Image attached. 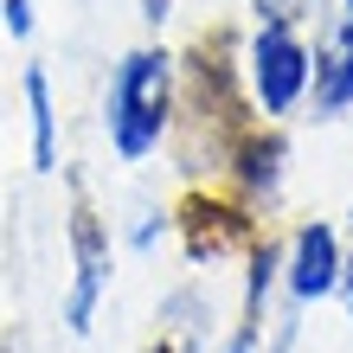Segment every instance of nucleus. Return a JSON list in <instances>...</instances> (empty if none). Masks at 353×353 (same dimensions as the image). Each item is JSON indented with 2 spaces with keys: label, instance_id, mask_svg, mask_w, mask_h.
<instances>
[{
  "label": "nucleus",
  "instance_id": "nucleus-6",
  "mask_svg": "<svg viewBox=\"0 0 353 353\" xmlns=\"http://www.w3.org/2000/svg\"><path fill=\"white\" fill-rule=\"evenodd\" d=\"M26 110H32V168L52 174L58 129H52V84H46V71H39V65H26Z\"/></svg>",
  "mask_w": 353,
  "mask_h": 353
},
{
  "label": "nucleus",
  "instance_id": "nucleus-7",
  "mask_svg": "<svg viewBox=\"0 0 353 353\" xmlns=\"http://www.w3.org/2000/svg\"><path fill=\"white\" fill-rule=\"evenodd\" d=\"M251 13H257V19H283V26H296V19L315 13V0H251Z\"/></svg>",
  "mask_w": 353,
  "mask_h": 353
},
{
  "label": "nucleus",
  "instance_id": "nucleus-5",
  "mask_svg": "<svg viewBox=\"0 0 353 353\" xmlns=\"http://www.w3.org/2000/svg\"><path fill=\"white\" fill-rule=\"evenodd\" d=\"M103 276H110V263H103V238H97V225H77V289H71V302H65L71 334H84V327H90L97 296H103Z\"/></svg>",
  "mask_w": 353,
  "mask_h": 353
},
{
  "label": "nucleus",
  "instance_id": "nucleus-8",
  "mask_svg": "<svg viewBox=\"0 0 353 353\" xmlns=\"http://www.w3.org/2000/svg\"><path fill=\"white\" fill-rule=\"evenodd\" d=\"M0 13H7V32H13V39L32 32V0H0Z\"/></svg>",
  "mask_w": 353,
  "mask_h": 353
},
{
  "label": "nucleus",
  "instance_id": "nucleus-1",
  "mask_svg": "<svg viewBox=\"0 0 353 353\" xmlns=\"http://www.w3.org/2000/svg\"><path fill=\"white\" fill-rule=\"evenodd\" d=\"M168 84H174V58L141 46L116 65L110 77V141L122 161H141L161 148V129H168Z\"/></svg>",
  "mask_w": 353,
  "mask_h": 353
},
{
  "label": "nucleus",
  "instance_id": "nucleus-11",
  "mask_svg": "<svg viewBox=\"0 0 353 353\" xmlns=\"http://www.w3.org/2000/svg\"><path fill=\"white\" fill-rule=\"evenodd\" d=\"M347 19H353V0H347Z\"/></svg>",
  "mask_w": 353,
  "mask_h": 353
},
{
  "label": "nucleus",
  "instance_id": "nucleus-2",
  "mask_svg": "<svg viewBox=\"0 0 353 353\" xmlns=\"http://www.w3.org/2000/svg\"><path fill=\"white\" fill-rule=\"evenodd\" d=\"M308 77H315V52L302 46V32L283 26V19H257V39H251V90L263 103V116H289L308 97Z\"/></svg>",
  "mask_w": 353,
  "mask_h": 353
},
{
  "label": "nucleus",
  "instance_id": "nucleus-3",
  "mask_svg": "<svg viewBox=\"0 0 353 353\" xmlns=\"http://www.w3.org/2000/svg\"><path fill=\"white\" fill-rule=\"evenodd\" d=\"M341 263H347V257H341L334 225H302V232H296V251H289V289H296V302L334 296Z\"/></svg>",
  "mask_w": 353,
  "mask_h": 353
},
{
  "label": "nucleus",
  "instance_id": "nucleus-4",
  "mask_svg": "<svg viewBox=\"0 0 353 353\" xmlns=\"http://www.w3.org/2000/svg\"><path fill=\"white\" fill-rule=\"evenodd\" d=\"M308 90H315V110L321 116L353 110V19L347 13L327 26L321 52H315V77H308Z\"/></svg>",
  "mask_w": 353,
  "mask_h": 353
},
{
  "label": "nucleus",
  "instance_id": "nucleus-10",
  "mask_svg": "<svg viewBox=\"0 0 353 353\" xmlns=\"http://www.w3.org/2000/svg\"><path fill=\"white\" fill-rule=\"evenodd\" d=\"M251 347H257L251 334H238V341H232V347H225V353H251Z\"/></svg>",
  "mask_w": 353,
  "mask_h": 353
},
{
  "label": "nucleus",
  "instance_id": "nucleus-9",
  "mask_svg": "<svg viewBox=\"0 0 353 353\" xmlns=\"http://www.w3.org/2000/svg\"><path fill=\"white\" fill-rule=\"evenodd\" d=\"M334 289H341V302H347V321H353V257L341 263V283H334Z\"/></svg>",
  "mask_w": 353,
  "mask_h": 353
}]
</instances>
